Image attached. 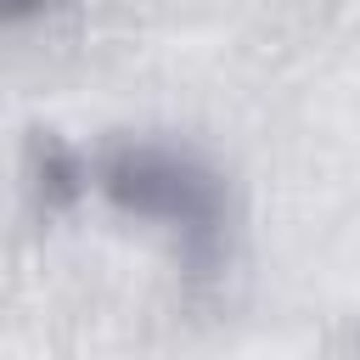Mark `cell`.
<instances>
[{
    "mask_svg": "<svg viewBox=\"0 0 360 360\" xmlns=\"http://www.w3.org/2000/svg\"><path fill=\"white\" fill-rule=\"evenodd\" d=\"M90 174H96V186L118 208H129L141 219H163V225L191 231V236H208L225 219L219 174L208 163H197L191 152H180V146H163V141H112L107 152H96Z\"/></svg>",
    "mask_w": 360,
    "mask_h": 360,
    "instance_id": "cell-1",
    "label": "cell"
},
{
    "mask_svg": "<svg viewBox=\"0 0 360 360\" xmlns=\"http://www.w3.org/2000/svg\"><path fill=\"white\" fill-rule=\"evenodd\" d=\"M343 360H360V332H354V343H349V354Z\"/></svg>",
    "mask_w": 360,
    "mask_h": 360,
    "instance_id": "cell-2",
    "label": "cell"
},
{
    "mask_svg": "<svg viewBox=\"0 0 360 360\" xmlns=\"http://www.w3.org/2000/svg\"><path fill=\"white\" fill-rule=\"evenodd\" d=\"M6 6H11V11H22V6H34V0H6Z\"/></svg>",
    "mask_w": 360,
    "mask_h": 360,
    "instance_id": "cell-3",
    "label": "cell"
}]
</instances>
